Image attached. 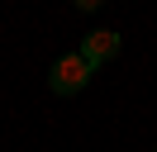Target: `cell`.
Here are the masks:
<instances>
[{
    "label": "cell",
    "instance_id": "1",
    "mask_svg": "<svg viewBox=\"0 0 157 152\" xmlns=\"http://www.w3.org/2000/svg\"><path fill=\"white\" fill-rule=\"evenodd\" d=\"M90 71H95V66H90L81 52H67V57H57V62H52L48 86H52V95H76V90H86Z\"/></svg>",
    "mask_w": 157,
    "mask_h": 152
},
{
    "label": "cell",
    "instance_id": "2",
    "mask_svg": "<svg viewBox=\"0 0 157 152\" xmlns=\"http://www.w3.org/2000/svg\"><path fill=\"white\" fill-rule=\"evenodd\" d=\"M119 43H124V38H119V33H114V28H95V33H90V38H86V43H81V48H76V52H81V57H86V62H90V66H100V62H109V57H114V52H119Z\"/></svg>",
    "mask_w": 157,
    "mask_h": 152
}]
</instances>
